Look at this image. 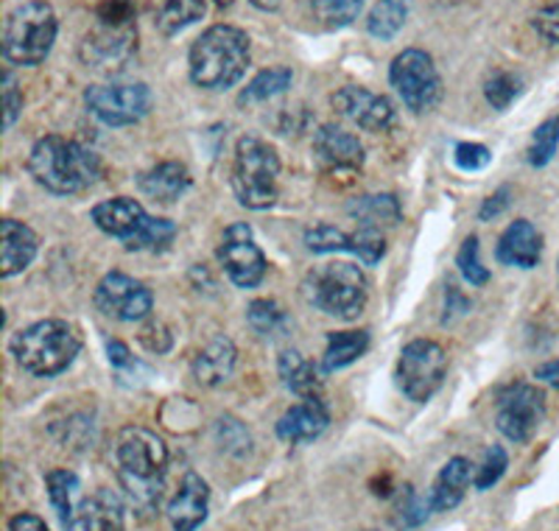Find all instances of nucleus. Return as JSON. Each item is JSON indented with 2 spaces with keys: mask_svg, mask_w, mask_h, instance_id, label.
Segmentation results:
<instances>
[{
  "mask_svg": "<svg viewBox=\"0 0 559 531\" xmlns=\"http://www.w3.org/2000/svg\"><path fill=\"white\" fill-rule=\"evenodd\" d=\"M59 34V20L48 0H28L14 9L3 26V59L20 68H37L48 59Z\"/></svg>",
  "mask_w": 559,
  "mask_h": 531,
  "instance_id": "obj_6",
  "label": "nucleus"
},
{
  "mask_svg": "<svg viewBox=\"0 0 559 531\" xmlns=\"http://www.w3.org/2000/svg\"><path fill=\"white\" fill-rule=\"evenodd\" d=\"M456 266H459V272H462V278L471 285L489 283V269L481 263V247H478L476 235H471V238L462 244V249H459L456 255Z\"/></svg>",
  "mask_w": 559,
  "mask_h": 531,
  "instance_id": "obj_39",
  "label": "nucleus"
},
{
  "mask_svg": "<svg viewBox=\"0 0 559 531\" xmlns=\"http://www.w3.org/2000/svg\"><path fill=\"white\" fill-rule=\"evenodd\" d=\"M306 247L317 255L331 252H353V233H344L333 224H317L306 233Z\"/></svg>",
  "mask_w": 559,
  "mask_h": 531,
  "instance_id": "obj_38",
  "label": "nucleus"
},
{
  "mask_svg": "<svg viewBox=\"0 0 559 531\" xmlns=\"http://www.w3.org/2000/svg\"><path fill=\"white\" fill-rule=\"evenodd\" d=\"M498 260L503 266H518V269H534L543 258V235L528 219H518L509 224L498 238L496 249Z\"/></svg>",
  "mask_w": 559,
  "mask_h": 531,
  "instance_id": "obj_20",
  "label": "nucleus"
},
{
  "mask_svg": "<svg viewBox=\"0 0 559 531\" xmlns=\"http://www.w3.org/2000/svg\"><path fill=\"white\" fill-rule=\"evenodd\" d=\"M294 82V73L292 68H269L261 70L247 87L241 90L238 95V104H258V102H269L274 95L286 93Z\"/></svg>",
  "mask_w": 559,
  "mask_h": 531,
  "instance_id": "obj_32",
  "label": "nucleus"
},
{
  "mask_svg": "<svg viewBox=\"0 0 559 531\" xmlns=\"http://www.w3.org/2000/svg\"><path fill=\"white\" fill-rule=\"evenodd\" d=\"M218 439H222L224 448L233 450V453H243V450H249L247 428L233 417L218 420Z\"/></svg>",
  "mask_w": 559,
  "mask_h": 531,
  "instance_id": "obj_45",
  "label": "nucleus"
},
{
  "mask_svg": "<svg viewBox=\"0 0 559 531\" xmlns=\"http://www.w3.org/2000/svg\"><path fill=\"white\" fill-rule=\"evenodd\" d=\"M247 322L254 333L269 335V339L280 335L288 328L286 310H283V305L274 303V299H254L247 308Z\"/></svg>",
  "mask_w": 559,
  "mask_h": 531,
  "instance_id": "obj_34",
  "label": "nucleus"
},
{
  "mask_svg": "<svg viewBox=\"0 0 559 531\" xmlns=\"http://www.w3.org/2000/svg\"><path fill=\"white\" fill-rule=\"evenodd\" d=\"M369 347L367 330H338L328 335V347L322 355L324 373H336V369L349 367L353 361L361 358Z\"/></svg>",
  "mask_w": 559,
  "mask_h": 531,
  "instance_id": "obj_29",
  "label": "nucleus"
},
{
  "mask_svg": "<svg viewBox=\"0 0 559 531\" xmlns=\"http://www.w3.org/2000/svg\"><path fill=\"white\" fill-rule=\"evenodd\" d=\"M559 149V115H551L540 123V127L534 129L532 143H528V165L534 168H543L554 160Z\"/></svg>",
  "mask_w": 559,
  "mask_h": 531,
  "instance_id": "obj_35",
  "label": "nucleus"
},
{
  "mask_svg": "<svg viewBox=\"0 0 559 531\" xmlns=\"http://www.w3.org/2000/svg\"><path fill=\"white\" fill-rule=\"evenodd\" d=\"M216 258L227 278L238 288H254L266 278V255L254 244V235L249 224L238 222L224 229V238L216 249Z\"/></svg>",
  "mask_w": 559,
  "mask_h": 531,
  "instance_id": "obj_14",
  "label": "nucleus"
},
{
  "mask_svg": "<svg viewBox=\"0 0 559 531\" xmlns=\"http://www.w3.org/2000/svg\"><path fill=\"white\" fill-rule=\"evenodd\" d=\"M464 310H471V303L456 292V288H448V299H445V322L453 317V314H464Z\"/></svg>",
  "mask_w": 559,
  "mask_h": 531,
  "instance_id": "obj_52",
  "label": "nucleus"
},
{
  "mask_svg": "<svg viewBox=\"0 0 559 531\" xmlns=\"http://www.w3.org/2000/svg\"><path fill=\"white\" fill-rule=\"evenodd\" d=\"M238 350L233 339L227 335H216L202 353L193 358V378L202 386H222L224 380L236 369Z\"/></svg>",
  "mask_w": 559,
  "mask_h": 531,
  "instance_id": "obj_24",
  "label": "nucleus"
},
{
  "mask_svg": "<svg viewBox=\"0 0 559 531\" xmlns=\"http://www.w3.org/2000/svg\"><path fill=\"white\" fill-rule=\"evenodd\" d=\"M213 3H216L218 9H229V7H233V3H236V0H213Z\"/></svg>",
  "mask_w": 559,
  "mask_h": 531,
  "instance_id": "obj_55",
  "label": "nucleus"
},
{
  "mask_svg": "<svg viewBox=\"0 0 559 531\" xmlns=\"http://www.w3.org/2000/svg\"><path fill=\"white\" fill-rule=\"evenodd\" d=\"M331 104L344 120L356 123L364 132H389L397 123V109L386 95H378L358 84L336 90L331 95Z\"/></svg>",
  "mask_w": 559,
  "mask_h": 531,
  "instance_id": "obj_15",
  "label": "nucleus"
},
{
  "mask_svg": "<svg viewBox=\"0 0 559 531\" xmlns=\"http://www.w3.org/2000/svg\"><path fill=\"white\" fill-rule=\"evenodd\" d=\"M9 531H51L43 518L32 512H20L9 520Z\"/></svg>",
  "mask_w": 559,
  "mask_h": 531,
  "instance_id": "obj_50",
  "label": "nucleus"
},
{
  "mask_svg": "<svg viewBox=\"0 0 559 531\" xmlns=\"http://www.w3.org/2000/svg\"><path fill=\"white\" fill-rule=\"evenodd\" d=\"M428 509H431V504L419 500L417 493H414L412 487H406V498L401 500V523L403 526L423 523V520L428 518Z\"/></svg>",
  "mask_w": 559,
  "mask_h": 531,
  "instance_id": "obj_48",
  "label": "nucleus"
},
{
  "mask_svg": "<svg viewBox=\"0 0 559 531\" xmlns=\"http://www.w3.org/2000/svg\"><path fill=\"white\" fill-rule=\"evenodd\" d=\"M90 219L96 222V227L102 233L112 235L118 240H132L140 229L146 227L148 222V213L143 210V204L138 199H129V197H118V199H107V202L96 204Z\"/></svg>",
  "mask_w": 559,
  "mask_h": 531,
  "instance_id": "obj_17",
  "label": "nucleus"
},
{
  "mask_svg": "<svg viewBox=\"0 0 559 531\" xmlns=\"http://www.w3.org/2000/svg\"><path fill=\"white\" fill-rule=\"evenodd\" d=\"M489 160H492V154H489L487 146H481V143H459L456 149H453V163L462 168V172H481V168H487Z\"/></svg>",
  "mask_w": 559,
  "mask_h": 531,
  "instance_id": "obj_43",
  "label": "nucleus"
},
{
  "mask_svg": "<svg viewBox=\"0 0 559 531\" xmlns=\"http://www.w3.org/2000/svg\"><path fill=\"white\" fill-rule=\"evenodd\" d=\"M408 14H412V0H378L367 14L369 37L389 43L406 26Z\"/></svg>",
  "mask_w": 559,
  "mask_h": 531,
  "instance_id": "obj_30",
  "label": "nucleus"
},
{
  "mask_svg": "<svg viewBox=\"0 0 559 531\" xmlns=\"http://www.w3.org/2000/svg\"><path fill=\"white\" fill-rule=\"evenodd\" d=\"M534 378L543 380V384H548V386H554V389H559V361L540 364V367L534 369Z\"/></svg>",
  "mask_w": 559,
  "mask_h": 531,
  "instance_id": "obj_53",
  "label": "nucleus"
},
{
  "mask_svg": "<svg viewBox=\"0 0 559 531\" xmlns=\"http://www.w3.org/2000/svg\"><path fill=\"white\" fill-rule=\"evenodd\" d=\"M280 378L288 392L297 394V398H319L322 394V378H319V369L313 367L311 361L299 350H283L277 358Z\"/></svg>",
  "mask_w": 559,
  "mask_h": 531,
  "instance_id": "obj_26",
  "label": "nucleus"
},
{
  "mask_svg": "<svg viewBox=\"0 0 559 531\" xmlns=\"http://www.w3.org/2000/svg\"><path fill=\"white\" fill-rule=\"evenodd\" d=\"M509 468V459H507V450L501 448V445H492V448L487 450V456H484L481 468H478L476 479H473V484H476V489H489L492 484H498L501 481V475L507 473Z\"/></svg>",
  "mask_w": 559,
  "mask_h": 531,
  "instance_id": "obj_41",
  "label": "nucleus"
},
{
  "mask_svg": "<svg viewBox=\"0 0 559 531\" xmlns=\"http://www.w3.org/2000/svg\"><path fill=\"white\" fill-rule=\"evenodd\" d=\"M367 274L361 272V266L347 263V260L317 266L302 280V299L328 317L356 319L367 305Z\"/></svg>",
  "mask_w": 559,
  "mask_h": 531,
  "instance_id": "obj_5",
  "label": "nucleus"
},
{
  "mask_svg": "<svg viewBox=\"0 0 559 531\" xmlns=\"http://www.w3.org/2000/svg\"><path fill=\"white\" fill-rule=\"evenodd\" d=\"M204 12H207L204 0H166L159 7L157 17H154V26H157V32L163 37H177L179 32L199 23L204 17Z\"/></svg>",
  "mask_w": 559,
  "mask_h": 531,
  "instance_id": "obj_31",
  "label": "nucleus"
},
{
  "mask_svg": "<svg viewBox=\"0 0 559 531\" xmlns=\"http://www.w3.org/2000/svg\"><path fill=\"white\" fill-rule=\"evenodd\" d=\"M210 509V487L199 473H185L182 484L168 500V520L174 531H197L207 520Z\"/></svg>",
  "mask_w": 559,
  "mask_h": 531,
  "instance_id": "obj_16",
  "label": "nucleus"
},
{
  "mask_svg": "<svg viewBox=\"0 0 559 531\" xmlns=\"http://www.w3.org/2000/svg\"><path fill=\"white\" fill-rule=\"evenodd\" d=\"M353 255H358L361 263L376 266L386 255V238L381 229L358 227V233H353Z\"/></svg>",
  "mask_w": 559,
  "mask_h": 531,
  "instance_id": "obj_40",
  "label": "nucleus"
},
{
  "mask_svg": "<svg viewBox=\"0 0 559 531\" xmlns=\"http://www.w3.org/2000/svg\"><path fill=\"white\" fill-rule=\"evenodd\" d=\"M331 425V412L322 403V398H308L302 403L292 405L277 423V437L283 442H313L322 437L324 428Z\"/></svg>",
  "mask_w": 559,
  "mask_h": 531,
  "instance_id": "obj_19",
  "label": "nucleus"
},
{
  "mask_svg": "<svg viewBox=\"0 0 559 531\" xmlns=\"http://www.w3.org/2000/svg\"><path fill=\"white\" fill-rule=\"evenodd\" d=\"M93 303L104 317L115 322H143L152 317L154 294L146 283L129 278L123 272H109L98 280Z\"/></svg>",
  "mask_w": 559,
  "mask_h": 531,
  "instance_id": "obj_13",
  "label": "nucleus"
},
{
  "mask_svg": "<svg viewBox=\"0 0 559 531\" xmlns=\"http://www.w3.org/2000/svg\"><path fill=\"white\" fill-rule=\"evenodd\" d=\"M0 235H3V244H0V252H3V260H0V278H14V274L26 272L32 260L37 258L39 240L34 235L32 227H26L23 222H14V219H7L3 227H0Z\"/></svg>",
  "mask_w": 559,
  "mask_h": 531,
  "instance_id": "obj_21",
  "label": "nucleus"
},
{
  "mask_svg": "<svg viewBox=\"0 0 559 531\" xmlns=\"http://www.w3.org/2000/svg\"><path fill=\"white\" fill-rule=\"evenodd\" d=\"M367 0H311V9L319 23L328 28H344L358 20Z\"/></svg>",
  "mask_w": 559,
  "mask_h": 531,
  "instance_id": "obj_36",
  "label": "nucleus"
},
{
  "mask_svg": "<svg viewBox=\"0 0 559 531\" xmlns=\"http://www.w3.org/2000/svg\"><path fill=\"white\" fill-rule=\"evenodd\" d=\"M14 361L23 373L34 378H53L76 361L82 335L64 319H43L17 330L9 342Z\"/></svg>",
  "mask_w": 559,
  "mask_h": 531,
  "instance_id": "obj_4",
  "label": "nucleus"
},
{
  "mask_svg": "<svg viewBox=\"0 0 559 531\" xmlns=\"http://www.w3.org/2000/svg\"><path fill=\"white\" fill-rule=\"evenodd\" d=\"M96 17L104 23H129V20H134V3L132 0H102Z\"/></svg>",
  "mask_w": 559,
  "mask_h": 531,
  "instance_id": "obj_47",
  "label": "nucleus"
},
{
  "mask_svg": "<svg viewBox=\"0 0 559 531\" xmlns=\"http://www.w3.org/2000/svg\"><path fill=\"white\" fill-rule=\"evenodd\" d=\"M507 208H509V188H498L492 197L484 199L481 210H478V219H481V222L498 219V215H501Z\"/></svg>",
  "mask_w": 559,
  "mask_h": 531,
  "instance_id": "obj_49",
  "label": "nucleus"
},
{
  "mask_svg": "<svg viewBox=\"0 0 559 531\" xmlns=\"http://www.w3.org/2000/svg\"><path fill=\"white\" fill-rule=\"evenodd\" d=\"M107 353H109V364H112V367L123 369L132 364V353H129L127 344L118 342V339H112V342L107 344Z\"/></svg>",
  "mask_w": 559,
  "mask_h": 531,
  "instance_id": "obj_51",
  "label": "nucleus"
},
{
  "mask_svg": "<svg viewBox=\"0 0 559 531\" xmlns=\"http://www.w3.org/2000/svg\"><path fill=\"white\" fill-rule=\"evenodd\" d=\"M534 32L540 34L546 43L559 45V3H551V7H543L540 12L532 17Z\"/></svg>",
  "mask_w": 559,
  "mask_h": 531,
  "instance_id": "obj_46",
  "label": "nucleus"
},
{
  "mask_svg": "<svg viewBox=\"0 0 559 531\" xmlns=\"http://www.w3.org/2000/svg\"><path fill=\"white\" fill-rule=\"evenodd\" d=\"M0 93H3V129H12L23 113V93L9 68L3 70V79H0Z\"/></svg>",
  "mask_w": 559,
  "mask_h": 531,
  "instance_id": "obj_42",
  "label": "nucleus"
},
{
  "mask_svg": "<svg viewBox=\"0 0 559 531\" xmlns=\"http://www.w3.org/2000/svg\"><path fill=\"white\" fill-rule=\"evenodd\" d=\"M254 9H261V12H277L280 0H249Z\"/></svg>",
  "mask_w": 559,
  "mask_h": 531,
  "instance_id": "obj_54",
  "label": "nucleus"
},
{
  "mask_svg": "<svg viewBox=\"0 0 559 531\" xmlns=\"http://www.w3.org/2000/svg\"><path fill=\"white\" fill-rule=\"evenodd\" d=\"M127 504L112 489H98L90 498L79 500V526L84 531H123Z\"/></svg>",
  "mask_w": 559,
  "mask_h": 531,
  "instance_id": "obj_23",
  "label": "nucleus"
},
{
  "mask_svg": "<svg viewBox=\"0 0 559 531\" xmlns=\"http://www.w3.org/2000/svg\"><path fill=\"white\" fill-rule=\"evenodd\" d=\"M313 152L328 168H347L356 172L364 165L361 140L336 123H322L313 134Z\"/></svg>",
  "mask_w": 559,
  "mask_h": 531,
  "instance_id": "obj_18",
  "label": "nucleus"
},
{
  "mask_svg": "<svg viewBox=\"0 0 559 531\" xmlns=\"http://www.w3.org/2000/svg\"><path fill=\"white\" fill-rule=\"evenodd\" d=\"M138 185L146 197L154 199V202L171 204L191 190L193 177L182 163H177V160H166V163H157L154 168L140 174Z\"/></svg>",
  "mask_w": 559,
  "mask_h": 531,
  "instance_id": "obj_22",
  "label": "nucleus"
},
{
  "mask_svg": "<svg viewBox=\"0 0 559 531\" xmlns=\"http://www.w3.org/2000/svg\"><path fill=\"white\" fill-rule=\"evenodd\" d=\"M45 487H48V498H51L59 523L70 531L79 523V475L70 470H51L45 475Z\"/></svg>",
  "mask_w": 559,
  "mask_h": 531,
  "instance_id": "obj_28",
  "label": "nucleus"
},
{
  "mask_svg": "<svg viewBox=\"0 0 559 531\" xmlns=\"http://www.w3.org/2000/svg\"><path fill=\"white\" fill-rule=\"evenodd\" d=\"M448 375V353L431 339H414L397 358V386L408 400L426 403L439 392Z\"/></svg>",
  "mask_w": 559,
  "mask_h": 531,
  "instance_id": "obj_9",
  "label": "nucleus"
},
{
  "mask_svg": "<svg viewBox=\"0 0 559 531\" xmlns=\"http://www.w3.org/2000/svg\"><path fill=\"white\" fill-rule=\"evenodd\" d=\"M174 238H177V227H174V222L148 215L146 227L140 229L132 240H127L123 247H127L129 252H163V249L171 247Z\"/></svg>",
  "mask_w": 559,
  "mask_h": 531,
  "instance_id": "obj_33",
  "label": "nucleus"
},
{
  "mask_svg": "<svg viewBox=\"0 0 559 531\" xmlns=\"http://www.w3.org/2000/svg\"><path fill=\"white\" fill-rule=\"evenodd\" d=\"M521 95L523 79L515 76V73H496V76L487 79V84H484V98H487L489 107L498 109V113H507Z\"/></svg>",
  "mask_w": 559,
  "mask_h": 531,
  "instance_id": "obj_37",
  "label": "nucleus"
},
{
  "mask_svg": "<svg viewBox=\"0 0 559 531\" xmlns=\"http://www.w3.org/2000/svg\"><path fill=\"white\" fill-rule=\"evenodd\" d=\"M249 59H252V43H249L247 32L238 26H227V23H216L191 45V54H188L191 82L210 93L236 87L247 73Z\"/></svg>",
  "mask_w": 559,
  "mask_h": 531,
  "instance_id": "obj_3",
  "label": "nucleus"
},
{
  "mask_svg": "<svg viewBox=\"0 0 559 531\" xmlns=\"http://www.w3.org/2000/svg\"><path fill=\"white\" fill-rule=\"evenodd\" d=\"M84 107L104 127H134L152 109V90L143 82L93 84L84 90Z\"/></svg>",
  "mask_w": 559,
  "mask_h": 531,
  "instance_id": "obj_11",
  "label": "nucleus"
},
{
  "mask_svg": "<svg viewBox=\"0 0 559 531\" xmlns=\"http://www.w3.org/2000/svg\"><path fill=\"white\" fill-rule=\"evenodd\" d=\"M28 174L39 188L57 197H73L93 188L102 177V163L90 149L62 134H45L28 154Z\"/></svg>",
  "mask_w": 559,
  "mask_h": 531,
  "instance_id": "obj_2",
  "label": "nucleus"
},
{
  "mask_svg": "<svg viewBox=\"0 0 559 531\" xmlns=\"http://www.w3.org/2000/svg\"><path fill=\"white\" fill-rule=\"evenodd\" d=\"M138 339H140V344L148 350V353H157V355L168 353V350H171V344H174L171 330H168L163 322H157V319H152L148 324H143V328H140Z\"/></svg>",
  "mask_w": 559,
  "mask_h": 531,
  "instance_id": "obj_44",
  "label": "nucleus"
},
{
  "mask_svg": "<svg viewBox=\"0 0 559 531\" xmlns=\"http://www.w3.org/2000/svg\"><path fill=\"white\" fill-rule=\"evenodd\" d=\"M349 219H356L358 227H394V224L403 219V210L397 197L392 193H367V197H358L347 204Z\"/></svg>",
  "mask_w": 559,
  "mask_h": 531,
  "instance_id": "obj_27",
  "label": "nucleus"
},
{
  "mask_svg": "<svg viewBox=\"0 0 559 531\" xmlns=\"http://www.w3.org/2000/svg\"><path fill=\"white\" fill-rule=\"evenodd\" d=\"M389 82L414 115L431 113L442 102V79L433 57L419 48H406L389 64Z\"/></svg>",
  "mask_w": 559,
  "mask_h": 531,
  "instance_id": "obj_8",
  "label": "nucleus"
},
{
  "mask_svg": "<svg viewBox=\"0 0 559 531\" xmlns=\"http://www.w3.org/2000/svg\"><path fill=\"white\" fill-rule=\"evenodd\" d=\"M546 417V394L532 384H509L498 392L496 425L509 442H528Z\"/></svg>",
  "mask_w": 559,
  "mask_h": 531,
  "instance_id": "obj_12",
  "label": "nucleus"
},
{
  "mask_svg": "<svg viewBox=\"0 0 559 531\" xmlns=\"http://www.w3.org/2000/svg\"><path fill=\"white\" fill-rule=\"evenodd\" d=\"M467 487H471V462L464 456H453L445 468L439 470L428 504L433 512H451L453 506L462 504Z\"/></svg>",
  "mask_w": 559,
  "mask_h": 531,
  "instance_id": "obj_25",
  "label": "nucleus"
},
{
  "mask_svg": "<svg viewBox=\"0 0 559 531\" xmlns=\"http://www.w3.org/2000/svg\"><path fill=\"white\" fill-rule=\"evenodd\" d=\"M112 459L127 504L140 515L157 512L168 468L166 442L154 430L127 425L115 437Z\"/></svg>",
  "mask_w": 559,
  "mask_h": 531,
  "instance_id": "obj_1",
  "label": "nucleus"
},
{
  "mask_svg": "<svg viewBox=\"0 0 559 531\" xmlns=\"http://www.w3.org/2000/svg\"><path fill=\"white\" fill-rule=\"evenodd\" d=\"M134 54H138V23L134 20H129V23L98 20L79 43V59H82L84 68L107 73V76L121 73L132 62Z\"/></svg>",
  "mask_w": 559,
  "mask_h": 531,
  "instance_id": "obj_10",
  "label": "nucleus"
},
{
  "mask_svg": "<svg viewBox=\"0 0 559 531\" xmlns=\"http://www.w3.org/2000/svg\"><path fill=\"white\" fill-rule=\"evenodd\" d=\"M280 157L266 140L247 134L236 143L233 160V190L236 199L249 210H269L277 202Z\"/></svg>",
  "mask_w": 559,
  "mask_h": 531,
  "instance_id": "obj_7",
  "label": "nucleus"
}]
</instances>
